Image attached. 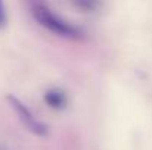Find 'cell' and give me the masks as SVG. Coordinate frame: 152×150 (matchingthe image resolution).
I'll return each instance as SVG.
<instances>
[{
    "label": "cell",
    "instance_id": "obj_1",
    "mask_svg": "<svg viewBox=\"0 0 152 150\" xmlns=\"http://www.w3.org/2000/svg\"><path fill=\"white\" fill-rule=\"evenodd\" d=\"M31 4V13L34 16V19L45 28H48L50 33L58 34L61 37L65 38H78L80 30H77L75 27H72L69 22L64 21L59 15H56L50 7L42 1V0H30Z\"/></svg>",
    "mask_w": 152,
    "mask_h": 150
},
{
    "label": "cell",
    "instance_id": "obj_2",
    "mask_svg": "<svg viewBox=\"0 0 152 150\" xmlns=\"http://www.w3.org/2000/svg\"><path fill=\"white\" fill-rule=\"evenodd\" d=\"M6 100L9 101V104L12 106V109H13L15 113L18 115V118L22 121V124H24L31 133H34L36 136H46V134H48V127H46L43 122H40V121L34 116V113H33L21 100L16 99L15 96H7Z\"/></svg>",
    "mask_w": 152,
    "mask_h": 150
},
{
    "label": "cell",
    "instance_id": "obj_3",
    "mask_svg": "<svg viewBox=\"0 0 152 150\" xmlns=\"http://www.w3.org/2000/svg\"><path fill=\"white\" fill-rule=\"evenodd\" d=\"M45 101L50 106L52 109H64L66 106V97L59 90H49L45 94Z\"/></svg>",
    "mask_w": 152,
    "mask_h": 150
},
{
    "label": "cell",
    "instance_id": "obj_4",
    "mask_svg": "<svg viewBox=\"0 0 152 150\" xmlns=\"http://www.w3.org/2000/svg\"><path fill=\"white\" fill-rule=\"evenodd\" d=\"M6 22H7V13H6L4 0H0V30L6 27Z\"/></svg>",
    "mask_w": 152,
    "mask_h": 150
},
{
    "label": "cell",
    "instance_id": "obj_5",
    "mask_svg": "<svg viewBox=\"0 0 152 150\" xmlns=\"http://www.w3.org/2000/svg\"><path fill=\"white\" fill-rule=\"evenodd\" d=\"M75 3H77V6H80V7H84V9H93V0H75Z\"/></svg>",
    "mask_w": 152,
    "mask_h": 150
}]
</instances>
